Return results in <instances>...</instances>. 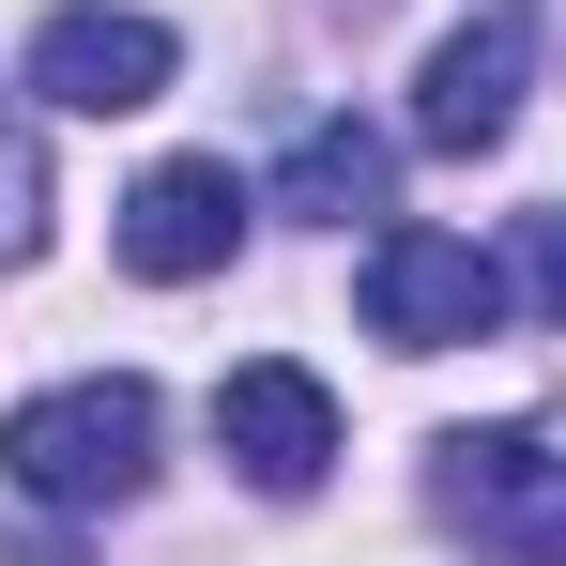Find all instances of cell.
Here are the masks:
<instances>
[{
  "label": "cell",
  "instance_id": "1",
  "mask_svg": "<svg viewBox=\"0 0 566 566\" xmlns=\"http://www.w3.org/2000/svg\"><path fill=\"white\" fill-rule=\"evenodd\" d=\"M0 474L31 490V505H138V474H154V382L138 368H93V382H46V398H15L0 413Z\"/></svg>",
  "mask_w": 566,
  "mask_h": 566
},
{
  "label": "cell",
  "instance_id": "2",
  "mask_svg": "<svg viewBox=\"0 0 566 566\" xmlns=\"http://www.w3.org/2000/svg\"><path fill=\"white\" fill-rule=\"evenodd\" d=\"M429 505L460 521L474 552L566 566V444L552 429H444L429 444Z\"/></svg>",
  "mask_w": 566,
  "mask_h": 566
},
{
  "label": "cell",
  "instance_id": "9",
  "mask_svg": "<svg viewBox=\"0 0 566 566\" xmlns=\"http://www.w3.org/2000/svg\"><path fill=\"white\" fill-rule=\"evenodd\" d=\"M46 245V138H31V107H0V261H31Z\"/></svg>",
  "mask_w": 566,
  "mask_h": 566
},
{
  "label": "cell",
  "instance_id": "10",
  "mask_svg": "<svg viewBox=\"0 0 566 566\" xmlns=\"http://www.w3.org/2000/svg\"><path fill=\"white\" fill-rule=\"evenodd\" d=\"M505 276H521L536 322H566V199H552V214H521V261H505Z\"/></svg>",
  "mask_w": 566,
  "mask_h": 566
},
{
  "label": "cell",
  "instance_id": "7",
  "mask_svg": "<svg viewBox=\"0 0 566 566\" xmlns=\"http://www.w3.org/2000/svg\"><path fill=\"white\" fill-rule=\"evenodd\" d=\"M230 245H245V185H230L214 154H169V169H138V199H123V276L185 291V276H214Z\"/></svg>",
  "mask_w": 566,
  "mask_h": 566
},
{
  "label": "cell",
  "instance_id": "3",
  "mask_svg": "<svg viewBox=\"0 0 566 566\" xmlns=\"http://www.w3.org/2000/svg\"><path fill=\"white\" fill-rule=\"evenodd\" d=\"M505 261L490 245H460V230H382L368 245V337L382 353H460V337H490L505 322Z\"/></svg>",
  "mask_w": 566,
  "mask_h": 566
},
{
  "label": "cell",
  "instance_id": "4",
  "mask_svg": "<svg viewBox=\"0 0 566 566\" xmlns=\"http://www.w3.org/2000/svg\"><path fill=\"white\" fill-rule=\"evenodd\" d=\"M214 444H230V474L245 490H322L337 474V398H322V368H291V353H245V368L214 382Z\"/></svg>",
  "mask_w": 566,
  "mask_h": 566
},
{
  "label": "cell",
  "instance_id": "6",
  "mask_svg": "<svg viewBox=\"0 0 566 566\" xmlns=\"http://www.w3.org/2000/svg\"><path fill=\"white\" fill-rule=\"evenodd\" d=\"M521 77H536V15L490 0L474 31L429 46V77H413V138H429V154H490V138L521 123Z\"/></svg>",
  "mask_w": 566,
  "mask_h": 566
},
{
  "label": "cell",
  "instance_id": "5",
  "mask_svg": "<svg viewBox=\"0 0 566 566\" xmlns=\"http://www.w3.org/2000/svg\"><path fill=\"white\" fill-rule=\"evenodd\" d=\"M31 93L77 107V123H123V107L169 93V31H154V15H123V0H62V15L31 31Z\"/></svg>",
  "mask_w": 566,
  "mask_h": 566
},
{
  "label": "cell",
  "instance_id": "8",
  "mask_svg": "<svg viewBox=\"0 0 566 566\" xmlns=\"http://www.w3.org/2000/svg\"><path fill=\"white\" fill-rule=\"evenodd\" d=\"M382 185H398V138H382V123H353V107H322V123L276 154V214H322V230L382 214Z\"/></svg>",
  "mask_w": 566,
  "mask_h": 566
}]
</instances>
